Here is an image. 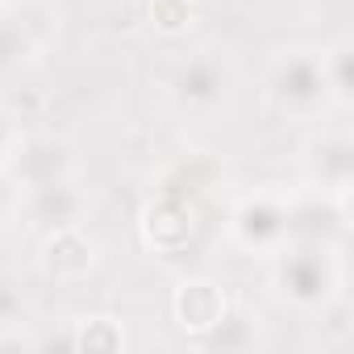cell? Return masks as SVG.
Returning a JSON list of instances; mask_svg holds the SVG:
<instances>
[{
    "label": "cell",
    "instance_id": "cell-2",
    "mask_svg": "<svg viewBox=\"0 0 354 354\" xmlns=\"http://www.w3.org/2000/svg\"><path fill=\"white\" fill-rule=\"evenodd\" d=\"M55 9L46 0H0V80L34 67L55 42Z\"/></svg>",
    "mask_w": 354,
    "mask_h": 354
},
{
    "label": "cell",
    "instance_id": "cell-4",
    "mask_svg": "<svg viewBox=\"0 0 354 354\" xmlns=\"http://www.w3.org/2000/svg\"><path fill=\"white\" fill-rule=\"evenodd\" d=\"M230 92H234V71L217 50H201V55L184 59L171 75V96L180 104V113H188V117L221 113Z\"/></svg>",
    "mask_w": 354,
    "mask_h": 354
},
{
    "label": "cell",
    "instance_id": "cell-17",
    "mask_svg": "<svg viewBox=\"0 0 354 354\" xmlns=\"http://www.w3.org/2000/svg\"><path fill=\"white\" fill-rule=\"evenodd\" d=\"M21 142H26V138H21V121H17L9 109H0V171H9V167H13Z\"/></svg>",
    "mask_w": 354,
    "mask_h": 354
},
{
    "label": "cell",
    "instance_id": "cell-16",
    "mask_svg": "<svg viewBox=\"0 0 354 354\" xmlns=\"http://www.w3.org/2000/svg\"><path fill=\"white\" fill-rule=\"evenodd\" d=\"M209 346H221V350H242V346H250L254 342V321H250V313H230L225 308V317L217 321V329L205 337Z\"/></svg>",
    "mask_w": 354,
    "mask_h": 354
},
{
    "label": "cell",
    "instance_id": "cell-9",
    "mask_svg": "<svg viewBox=\"0 0 354 354\" xmlns=\"http://www.w3.org/2000/svg\"><path fill=\"white\" fill-rule=\"evenodd\" d=\"M171 308H175V321H180L184 333L209 337L217 329V321L225 317L230 300H225L221 283H213V279H184L171 296Z\"/></svg>",
    "mask_w": 354,
    "mask_h": 354
},
{
    "label": "cell",
    "instance_id": "cell-8",
    "mask_svg": "<svg viewBox=\"0 0 354 354\" xmlns=\"http://www.w3.org/2000/svg\"><path fill=\"white\" fill-rule=\"evenodd\" d=\"M38 263L50 279H84L96 267V242L80 225H55L42 238Z\"/></svg>",
    "mask_w": 354,
    "mask_h": 354
},
{
    "label": "cell",
    "instance_id": "cell-7",
    "mask_svg": "<svg viewBox=\"0 0 354 354\" xmlns=\"http://www.w3.org/2000/svg\"><path fill=\"white\" fill-rule=\"evenodd\" d=\"M304 171L317 192H329V196H346L350 192V180H354V146L342 129L333 133H321L304 146Z\"/></svg>",
    "mask_w": 354,
    "mask_h": 354
},
{
    "label": "cell",
    "instance_id": "cell-5",
    "mask_svg": "<svg viewBox=\"0 0 354 354\" xmlns=\"http://www.w3.org/2000/svg\"><path fill=\"white\" fill-rule=\"evenodd\" d=\"M230 234L242 250L250 254H275L279 246H288L292 238V213H288V201L271 196V192H254V196H242L234 217H230Z\"/></svg>",
    "mask_w": 354,
    "mask_h": 354
},
{
    "label": "cell",
    "instance_id": "cell-18",
    "mask_svg": "<svg viewBox=\"0 0 354 354\" xmlns=\"http://www.w3.org/2000/svg\"><path fill=\"white\" fill-rule=\"evenodd\" d=\"M21 308H26V300L17 292V283L9 275H0V325H13L21 317Z\"/></svg>",
    "mask_w": 354,
    "mask_h": 354
},
{
    "label": "cell",
    "instance_id": "cell-14",
    "mask_svg": "<svg viewBox=\"0 0 354 354\" xmlns=\"http://www.w3.org/2000/svg\"><path fill=\"white\" fill-rule=\"evenodd\" d=\"M321 67H325V84L333 92L337 104H350V84H354V71H350V42H337L329 50H321Z\"/></svg>",
    "mask_w": 354,
    "mask_h": 354
},
{
    "label": "cell",
    "instance_id": "cell-1",
    "mask_svg": "<svg viewBox=\"0 0 354 354\" xmlns=\"http://www.w3.org/2000/svg\"><path fill=\"white\" fill-rule=\"evenodd\" d=\"M263 92H267V104L275 113L296 117V121L321 117L329 109V100H333L317 50H279L271 59V67H267Z\"/></svg>",
    "mask_w": 354,
    "mask_h": 354
},
{
    "label": "cell",
    "instance_id": "cell-11",
    "mask_svg": "<svg viewBox=\"0 0 354 354\" xmlns=\"http://www.w3.org/2000/svg\"><path fill=\"white\" fill-rule=\"evenodd\" d=\"M80 209H84V196H80L75 180H59V184H42V188H26V213H30L42 230L75 225Z\"/></svg>",
    "mask_w": 354,
    "mask_h": 354
},
{
    "label": "cell",
    "instance_id": "cell-13",
    "mask_svg": "<svg viewBox=\"0 0 354 354\" xmlns=\"http://www.w3.org/2000/svg\"><path fill=\"white\" fill-rule=\"evenodd\" d=\"M67 342L80 346V350H121L125 333H121V325L113 317H88V321H80V329Z\"/></svg>",
    "mask_w": 354,
    "mask_h": 354
},
{
    "label": "cell",
    "instance_id": "cell-15",
    "mask_svg": "<svg viewBox=\"0 0 354 354\" xmlns=\"http://www.w3.org/2000/svg\"><path fill=\"white\" fill-rule=\"evenodd\" d=\"M150 21H154L158 34L175 38L196 21V5L192 0H150Z\"/></svg>",
    "mask_w": 354,
    "mask_h": 354
},
{
    "label": "cell",
    "instance_id": "cell-12",
    "mask_svg": "<svg viewBox=\"0 0 354 354\" xmlns=\"http://www.w3.org/2000/svg\"><path fill=\"white\" fill-rule=\"evenodd\" d=\"M217 180H221V167H217L213 158L188 154V158H180V162H175V167L162 175L158 192H167V196H180V201L196 205V196L213 192V188H217Z\"/></svg>",
    "mask_w": 354,
    "mask_h": 354
},
{
    "label": "cell",
    "instance_id": "cell-10",
    "mask_svg": "<svg viewBox=\"0 0 354 354\" xmlns=\"http://www.w3.org/2000/svg\"><path fill=\"white\" fill-rule=\"evenodd\" d=\"M9 171H17L21 188L59 184V180H71V154L59 142H21V150H17Z\"/></svg>",
    "mask_w": 354,
    "mask_h": 354
},
{
    "label": "cell",
    "instance_id": "cell-3",
    "mask_svg": "<svg viewBox=\"0 0 354 354\" xmlns=\"http://www.w3.org/2000/svg\"><path fill=\"white\" fill-rule=\"evenodd\" d=\"M279 263H275V288L288 304L296 308H325L333 300V292L342 288V267L337 259L313 242V246H279L275 250Z\"/></svg>",
    "mask_w": 354,
    "mask_h": 354
},
{
    "label": "cell",
    "instance_id": "cell-6",
    "mask_svg": "<svg viewBox=\"0 0 354 354\" xmlns=\"http://www.w3.org/2000/svg\"><path fill=\"white\" fill-rule=\"evenodd\" d=\"M192 234H196V205H188L180 196H167V192H154V201L142 209V242H146V250L171 259V254L188 250Z\"/></svg>",
    "mask_w": 354,
    "mask_h": 354
}]
</instances>
